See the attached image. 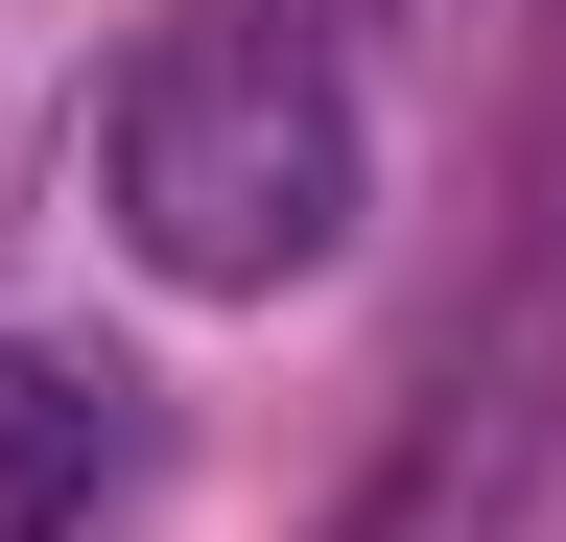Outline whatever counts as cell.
I'll return each instance as SVG.
<instances>
[{"label":"cell","mask_w":566,"mask_h":542,"mask_svg":"<svg viewBox=\"0 0 566 542\" xmlns=\"http://www.w3.org/2000/svg\"><path fill=\"white\" fill-rule=\"evenodd\" d=\"M118 236L189 307H260L354 236V95L307 24H166L118 72Z\"/></svg>","instance_id":"6da1fadb"},{"label":"cell","mask_w":566,"mask_h":542,"mask_svg":"<svg viewBox=\"0 0 566 542\" xmlns=\"http://www.w3.org/2000/svg\"><path fill=\"white\" fill-rule=\"evenodd\" d=\"M95 471H118V425H95V378L0 354V542H71V519H95Z\"/></svg>","instance_id":"7a4b0ae2"}]
</instances>
